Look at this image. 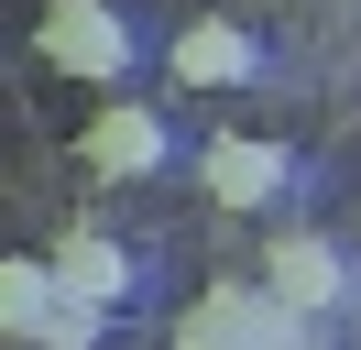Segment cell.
<instances>
[{
    "mask_svg": "<svg viewBox=\"0 0 361 350\" xmlns=\"http://www.w3.org/2000/svg\"><path fill=\"white\" fill-rule=\"evenodd\" d=\"M44 66H66V77L110 88L121 66H132V22H121L110 0H55V11H44Z\"/></svg>",
    "mask_w": 361,
    "mask_h": 350,
    "instance_id": "7a4b0ae2",
    "label": "cell"
},
{
    "mask_svg": "<svg viewBox=\"0 0 361 350\" xmlns=\"http://www.w3.org/2000/svg\"><path fill=\"white\" fill-rule=\"evenodd\" d=\"M99 318H110L99 296H66V284H55V306H44V328H33V350H99Z\"/></svg>",
    "mask_w": 361,
    "mask_h": 350,
    "instance_id": "9c48e42d",
    "label": "cell"
},
{
    "mask_svg": "<svg viewBox=\"0 0 361 350\" xmlns=\"http://www.w3.org/2000/svg\"><path fill=\"white\" fill-rule=\"evenodd\" d=\"M295 339H307V318L274 284H208L176 318V350H295Z\"/></svg>",
    "mask_w": 361,
    "mask_h": 350,
    "instance_id": "6da1fadb",
    "label": "cell"
},
{
    "mask_svg": "<svg viewBox=\"0 0 361 350\" xmlns=\"http://www.w3.org/2000/svg\"><path fill=\"white\" fill-rule=\"evenodd\" d=\"M44 262H55V284H66V296H99V306L132 296V252H121V241H99V230H66Z\"/></svg>",
    "mask_w": 361,
    "mask_h": 350,
    "instance_id": "52a82bcc",
    "label": "cell"
},
{
    "mask_svg": "<svg viewBox=\"0 0 361 350\" xmlns=\"http://www.w3.org/2000/svg\"><path fill=\"white\" fill-rule=\"evenodd\" d=\"M55 306V262H23V252H0V339H33Z\"/></svg>",
    "mask_w": 361,
    "mask_h": 350,
    "instance_id": "ba28073f",
    "label": "cell"
},
{
    "mask_svg": "<svg viewBox=\"0 0 361 350\" xmlns=\"http://www.w3.org/2000/svg\"><path fill=\"white\" fill-rule=\"evenodd\" d=\"M263 284L295 306V318H317V306H339V252L317 230H274V252H263Z\"/></svg>",
    "mask_w": 361,
    "mask_h": 350,
    "instance_id": "277c9868",
    "label": "cell"
},
{
    "mask_svg": "<svg viewBox=\"0 0 361 350\" xmlns=\"http://www.w3.org/2000/svg\"><path fill=\"white\" fill-rule=\"evenodd\" d=\"M197 186L219 197V208H274V197H285V143H252V131H219V143L197 153Z\"/></svg>",
    "mask_w": 361,
    "mask_h": 350,
    "instance_id": "3957f363",
    "label": "cell"
},
{
    "mask_svg": "<svg viewBox=\"0 0 361 350\" xmlns=\"http://www.w3.org/2000/svg\"><path fill=\"white\" fill-rule=\"evenodd\" d=\"M77 153H88V175H154V164H164V121H154V109H132V99H110V109L88 121V143H77Z\"/></svg>",
    "mask_w": 361,
    "mask_h": 350,
    "instance_id": "5b68a950",
    "label": "cell"
},
{
    "mask_svg": "<svg viewBox=\"0 0 361 350\" xmlns=\"http://www.w3.org/2000/svg\"><path fill=\"white\" fill-rule=\"evenodd\" d=\"M252 66H263V44H252L241 22H186L176 33V77L186 88H241Z\"/></svg>",
    "mask_w": 361,
    "mask_h": 350,
    "instance_id": "8992f818",
    "label": "cell"
}]
</instances>
